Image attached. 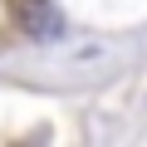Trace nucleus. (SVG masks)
I'll list each match as a JSON object with an SVG mask.
<instances>
[{"instance_id":"f257e3e1","label":"nucleus","mask_w":147,"mask_h":147,"mask_svg":"<svg viewBox=\"0 0 147 147\" xmlns=\"http://www.w3.org/2000/svg\"><path fill=\"white\" fill-rule=\"evenodd\" d=\"M20 25H25L30 39H49V34H59L64 15H59L54 0H20Z\"/></svg>"}]
</instances>
